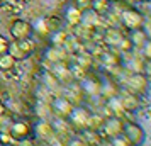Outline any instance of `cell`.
<instances>
[{
    "label": "cell",
    "instance_id": "ffe728a7",
    "mask_svg": "<svg viewBox=\"0 0 151 146\" xmlns=\"http://www.w3.org/2000/svg\"><path fill=\"white\" fill-rule=\"evenodd\" d=\"M117 95V87L114 83H104L100 85V97L104 99H110Z\"/></svg>",
    "mask_w": 151,
    "mask_h": 146
},
{
    "label": "cell",
    "instance_id": "5bb4252c",
    "mask_svg": "<svg viewBox=\"0 0 151 146\" xmlns=\"http://www.w3.org/2000/svg\"><path fill=\"white\" fill-rule=\"evenodd\" d=\"M90 9H93L99 15H105L112 10V4H110V0H92Z\"/></svg>",
    "mask_w": 151,
    "mask_h": 146
},
{
    "label": "cell",
    "instance_id": "d6986e66",
    "mask_svg": "<svg viewBox=\"0 0 151 146\" xmlns=\"http://www.w3.org/2000/svg\"><path fill=\"white\" fill-rule=\"evenodd\" d=\"M17 46H19V49L22 51V55H24V56L31 55V53H32V51L36 49L34 41H31L29 37H26V39H22V41H17Z\"/></svg>",
    "mask_w": 151,
    "mask_h": 146
},
{
    "label": "cell",
    "instance_id": "4316f807",
    "mask_svg": "<svg viewBox=\"0 0 151 146\" xmlns=\"http://www.w3.org/2000/svg\"><path fill=\"white\" fill-rule=\"evenodd\" d=\"M126 2H129V4H132V2H143V0H126Z\"/></svg>",
    "mask_w": 151,
    "mask_h": 146
},
{
    "label": "cell",
    "instance_id": "44dd1931",
    "mask_svg": "<svg viewBox=\"0 0 151 146\" xmlns=\"http://www.w3.org/2000/svg\"><path fill=\"white\" fill-rule=\"evenodd\" d=\"M51 41H53V46H63L66 44V34L63 31H53Z\"/></svg>",
    "mask_w": 151,
    "mask_h": 146
},
{
    "label": "cell",
    "instance_id": "9a60e30c",
    "mask_svg": "<svg viewBox=\"0 0 151 146\" xmlns=\"http://www.w3.org/2000/svg\"><path fill=\"white\" fill-rule=\"evenodd\" d=\"M65 56H66V53L61 49V46H51V48H48V51H46V58H48L51 63L63 61Z\"/></svg>",
    "mask_w": 151,
    "mask_h": 146
},
{
    "label": "cell",
    "instance_id": "7402d4cb",
    "mask_svg": "<svg viewBox=\"0 0 151 146\" xmlns=\"http://www.w3.org/2000/svg\"><path fill=\"white\" fill-rule=\"evenodd\" d=\"M92 61H93V58H92V55H80L78 58H76V65L80 66V68H83V70H87L92 65Z\"/></svg>",
    "mask_w": 151,
    "mask_h": 146
},
{
    "label": "cell",
    "instance_id": "ac0fdd59",
    "mask_svg": "<svg viewBox=\"0 0 151 146\" xmlns=\"http://www.w3.org/2000/svg\"><path fill=\"white\" fill-rule=\"evenodd\" d=\"M15 66V58L9 53H4L0 55V70L2 71H10V70Z\"/></svg>",
    "mask_w": 151,
    "mask_h": 146
},
{
    "label": "cell",
    "instance_id": "52a82bcc",
    "mask_svg": "<svg viewBox=\"0 0 151 146\" xmlns=\"http://www.w3.org/2000/svg\"><path fill=\"white\" fill-rule=\"evenodd\" d=\"M122 124L124 121L119 116H112V117L109 119H104V131H105V134L109 136V138H114V136H117V134H121L122 132Z\"/></svg>",
    "mask_w": 151,
    "mask_h": 146
},
{
    "label": "cell",
    "instance_id": "cb8c5ba5",
    "mask_svg": "<svg viewBox=\"0 0 151 146\" xmlns=\"http://www.w3.org/2000/svg\"><path fill=\"white\" fill-rule=\"evenodd\" d=\"M75 7L80 9V10H87V9L92 7V0H75Z\"/></svg>",
    "mask_w": 151,
    "mask_h": 146
},
{
    "label": "cell",
    "instance_id": "ba28073f",
    "mask_svg": "<svg viewBox=\"0 0 151 146\" xmlns=\"http://www.w3.org/2000/svg\"><path fill=\"white\" fill-rule=\"evenodd\" d=\"M80 88L85 95H88V97H97V95H100V83L97 82L93 77H88V78H82V82H80Z\"/></svg>",
    "mask_w": 151,
    "mask_h": 146
},
{
    "label": "cell",
    "instance_id": "8fae6325",
    "mask_svg": "<svg viewBox=\"0 0 151 146\" xmlns=\"http://www.w3.org/2000/svg\"><path fill=\"white\" fill-rule=\"evenodd\" d=\"M34 131H36V134H37V138H41V139H51V138L56 136L53 126L49 124V122H44V121H39V122L36 124Z\"/></svg>",
    "mask_w": 151,
    "mask_h": 146
},
{
    "label": "cell",
    "instance_id": "30bf717a",
    "mask_svg": "<svg viewBox=\"0 0 151 146\" xmlns=\"http://www.w3.org/2000/svg\"><path fill=\"white\" fill-rule=\"evenodd\" d=\"M9 132H10L15 139H22L31 132V126H29L27 122H22V121H19V122H10Z\"/></svg>",
    "mask_w": 151,
    "mask_h": 146
},
{
    "label": "cell",
    "instance_id": "603a6c76",
    "mask_svg": "<svg viewBox=\"0 0 151 146\" xmlns=\"http://www.w3.org/2000/svg\"><path fill=\"white\" fill-rule=\"evenodd\" d=\"M0 141H2V143H5V145H15V143H17V139H15L9 131L5 132V134H2V136H0Z\"/></svg>",
    "mask_w": 151,
    "mask_h": 146
},
{
    "label": "cell",
    "instance_id": "277c9868",
    "mask_svg": "<svg viewBox=\"0 0 151 146\" xmlns=\"http://www.w3.org/2000/svg\"><path fill=\"white\" fill-rule=\"evenodd\" d=\"M31 32H32V26L26 21H21V19L14 21L12 26H10V34H12V37L15 41H22V39L29 37Z\"/></svg>",
    "mask_w": 151,
    "mask_h": 146
},
{
    "label": "cell",
    "instance_id": "484cf974",
    "mask_svg": "<svg viewBox=\"0 0 151 146\" xmlns=\"http://www.w3.org/2000/svg\"><path fill=\"white\" fill-rule=\"evenodd\" d=\"M2 116H5V107L0 104V117H2Z\"/></svg>",
    "mask_w": 151,
    "mask_h": 146
},
{
    "label": "cell",
    "instance_id": "9c48e42d",
    "mask_svg": "<svg viewBox=\"0 0 151 146\" xmlns=\"http://www.w3.org/2000/svg\"><path fill=\"white\" fill-rule=\"evenodd\" d=\"M51 73L60 80V83H66V82H70L73 78L71 77V70L66 66V63L63 61H56L53 65V68H51Z\"/></svg>",
    "mask_w": 151,
    "mask_h": 146
},
{
    "label": "cell",
    "instance_id": "4fadbf2b",
    "mask_svg": "<svg viewBox=\"0 0 151 146\" xmlns=\"http://www.w3.org/2000/svg\"><path fill=\"white\" fill-rule=\"evenodd\" d=\"M121 104H122V109L127 112H132L136 111L139 107V99H137V93H127L121 97Z\"/></svg>",
    "mask_w": 151,
    "mask_h": 146
},
{
    "label": "cell",
    "instance_id": "d4e9b609",
    "mask_svg": "<svg viewBox=\"0 0 151 146\" xmlns=\"http://www.w3.org/2000/svg\"><path fill=\"white\" fill-rule=\"evenodd\" d=\"M9 46H10V42H9L4 36H0V55L9 53Z\"/></svg>",
    "mask_w": 151,
    "mask_h": 146
},
{
    "label": "cell",
    "instance_id": "2e32d148",
    "mask_svg": "<svg viewBox=\"0 0 151 146\" xmlns=\"http://www.w3.org/2000/svg\"><path fill=\"white\" fill-rule=\"evenodd\" d=\"M99 58H100V61L107 66V68H112V66H117L119 63H121V60H119V56L116 55V53H112V51H105V53H100L99 55Z\"/></svg>",
    "mask_w": 151,
    "mask_h": 146
},
{
    "label": "cell",
    "instance_id": "3957f363",
    "mask_svg": "<svg viewBox=\"0 0 151 146\" xmlns=\"http://www.w3.org/2000/svg\"><path fill=\"white\" fill-rule=\"evenodd\" d=\"M49 107H51V111H53L56 117H61V119H68L71 111H73V104L66 97H56Z\"/></svg>",
    "mask_w": 151,
    "mask_h": 146
},
{
    "label": "cell",
    "instance_id": "e0dca14e",
    "mask_svg": "<svg viewBox=\"0 0 151 146\" xmlns=\"http://www.w3.org/2000/svg\"><path fill=\"white\" fill-rule=\"evenodd\" d=\"M80 21H82V10L76 9L75 5H71L66 10V22L70 26H80Z\"/></svg>",
    "mask_w": 151,
    "mask_h": 146
},
{
    "label": "cell",
    "instance_id": "5b68a950",
    "mask_svg": "<svg viewBox=\"0 0 151 146\" xmlns=\"http://www.w3.org/2000/svg\"><path fill=\"white\" fill-rule=\"evenodd\" d=\"M122 134L131 141V145H137L144 139V131L141 129V126L134 124V122H124Z\"/></svg>",
    "mask_w": 151,
    "mask_h": 146
},
{
    "label": "cell",
    "instance_id": "8992f818",
    "mask_svg": "<svg viewBox=\"0 0 151 146\" xmlns=\"http://www.w3.org/2000/svg\"><path fill=\"white\" fill-rule=\"evenodd\" d=\"M88 117H90V112L83 107H73V111L70 114V117L66 121H70L75 127H80V129H87L88 126Z\"/></svg>",
    "mask_w": 151,
    "mask_h": 146
},
{
    "label": "cell",
    "instance_id": "7a4b0ae2",
    "mask_svg": "<svg viewBox=\"0 0 151 146\" xmlns=\"http://www.w3.org/2000/svg\"><path fill=\"white\" fill-rule=\"evenodd\" d=\"M126 85H127L129 92H132V93H141V92H144L148 88V78L141 71H132L129 77H127V80H126Z\"/></svg>",
    "mask_w": 151,
    "mask_h": 146
},
{
    "label": "cell",
    "instance_id": "7c38bea8",
    "mask_svg": "<svg viewBox=\"0 0 151 146\" xmlns=\"http://www.w3.org/2000/svg\"><path fill=\"white\" fill-rule=\"evenodd\" d=\"M129 41L134 48H141L144 42L148 41V32L143 31L141 27L132 29V31H131V36H129Z\"/></svg>",
    "mask_w": 151,
    "mask_h": 146
},
{
    "label": "cell",
    "instance_id": "6da1fadb",
    "mask_svg": "<svg viewBox=\"0 0 151 146\" xmlns=\"http://www.w3.org/2000/svg\"><path fill=\"white\" fill-rule=\"evenodd\" d=\"M117 17H119V24H122L126 29H129V31H132V29H137V27H143L144 24V15L139 12V10H136V9H122L119 14H117Z\"/></svg>",
    "mask_w": 151,
    "mask_h": 146
}]
</instances>
